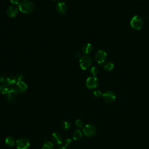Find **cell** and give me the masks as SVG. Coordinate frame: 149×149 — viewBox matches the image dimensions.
<instances>
[{
	"instance_id": "1",
	"label": "cell",
	"mask_w": 149,
	"mask_h": 149,
	"mask_svg": "<svg viewBox=\"0 0 149 149\" xmlns=\"http://www.w3.org/2000/svg\"><path fill=\"white\" fill-rule=\"evenodd\" d=\"M19 10L23 13L28 14L32 12L34 8V3L30 0H23L19 5Z\"/></svg>"
},
{
	"instance_id": "2",
	"label": "cell",
	"mask_w": 149,
	"mask_h": 149,
	"mask_svg": "<svg viewBox=\"0 0 149 149\" xmlns=\"http://www.w3.org/2000/svg\"><path fill=\"white\" fill-rule=\"evenodd\" d=\"M130 26L135 30H140L143 25V19L137 15H135L132 17L130 20Z\"/></svg>"
},
{
	"instance_id": "3",
	"label": "cell",
	"mask_w": 149,
	"mask_h": 149,
	"mask_svg": "<svg viewBox=\"0 0 149 149\" xmlns=\"http://www.w3.org/2000/svg\"><path fill=\"white\" fill-rule=\"evenodd\" d=\"M80 66L83 70L89 68L92 64V59L88 55H84L80 58Z\"/></svg>"
},
{
	"instance_id": "4",
	"label": "cell",
	"mask_w": 149,
	"mask_h": 149,
	"mask_svg": "<svg viewBox=\"0 0 149 149\" xmlns=\"http://www.w3.org/2000/svg\"><path fill=\"white\" fill-rule=\"evenodd\" d=\"M83 133L87 137H93L96 133V128L92 124H87L83 128Z\"/></svg>"
},
{
	"instance_id": "5",
	"label": "cell",
	"mask_w": 149,
	"mask_h": 149,
	"mask_svg": "<svg viewBox=\"0 0 149 149\" xmlns=\"http://www.w3.org/2000/svg\"><path fill=\"white\" fill-rule=\"evenodd\" d=\"M30 141L27 138L22 137L16 140L15 145L17 149H27L30 146Z\"/></svg>"
},
{
	"instance_id": "6",
	"label": "cell",
	"mask_w": 149,
	"mask_h": 149,
	"mask_svg": "<svg viewBox=\"0 0 149 149\" xmlns=\"http://www.w3.org/2000/svg\"><path fill=\"white\" fill-rule=\"evenodd\" d=\"M98 84V79L95 76L89 77L87 79L86 81V86L89 89H93L95 88Z\"/></svg>"
},
{
	"instance_id": "7",
	"label": "cell",
	"mask_w": 149,
	"mask_h": 149,
	"mask_svg": "<svg viewBox=\"0 0 149 149\" xmlns=\"http://www.w3.org/2000/svg\"><path fill=\"white\" fill-rule=\"evenodd\" d=\"M107 53L103 50H99L94 56V59L98 63H104L107 58Z\"/></svg>"
},
{
	"instance_id": "8",
	"label": "cell",
	"mask_w": 149,
	"mask_h": 149,
	"mask_svg": "<svg viewBox=\"0 0 149 149\" xmlns=\"http://www.w3.org/2000/svg\"><path fill=\"white\" fill-rule=\"evenodd\" d=\"M102 98L104 100L108 103H111L114 101L116 98L115 94L113 92L111 91H105L104 94H102Z\"/></svg>"
},
{
	"instance_id": "9",
	"label": "cell",
	"mask_w": 149,
	"mask_h": 149,
	"mask_svg": "<svg viewBox=\"0 0 149 149\" xmlns=\"http://www.w3.org/2000/svg\"><path fill=\"white\" fill-rule=\"evenodd\" d=\"M15 89L18 93H23L27 90V85L22 80H19L16 83Z\"/></svg>"
},
{
	"instance_id": "10",
	"label": "cell",
	"mask_w": 149,
	"mask_h": 149,
	"mask_svg": "<svg viewBox=\"0 0 149 149\" xmlns=\"http://www.w3.org/2000/svg\"><path fill=\"white\" fill-rule=\"evenodd\" d=\"M55 9L56 12L60 14V15H63L65 14L68 9V6L66 4L65 2H59L57 3L55 6Z\"/></svg>"
},
{
	"instance_id": "11",
	"label": "cell",
	"mask_w": 149,
	"mask_h": 149,
	"mask_svg": "<svg viewBox=\"0 0 149 149\" xmlns=\"http://www.w3.org/2000/svg\"><path fill=\"white\" fill-rule=\"evenodd\" d=\"M19 10V8L16 7L15 5H12V6H10L7 9L6 13L9 17H14L17 15Z\"/></svg>"
},
{
	"instance_id": "12",
	"label": "cell",
	"mask_w": 149,
	"mask_h": 149,
	"mask_svg": "<svg viewBox=\"0 0 149 149\" xmlns=\"http://www.w3.org/2000/svg\"><path fill=\"white\" fill-rule=\"evenodd\" d=\"M17 94L18 93L15 89V88H10V90L7 93V100L10 102H13L16 100Z\"/></svg>"
},
{
	"instance_id": "13",
	"label": "cell",
	"mask_w": 149,
	"mask_h": 149,
	"mask_svg": "<svg viewBox=\"0 0 149 149\" xmlns=\"http://www.w3.org/2000/svg\"><path fill=\"white\" fill-rule=\"evenodd\" d=\"M51 139L52 141V143H54L55 144L59 145L62 143L63 139L61 135L56 132L53 133L51 135Z\"/></svg>"
},
{
	"instance_id": "14",
	"label": "cell",
	"mask_w": 149,
	"mask_h": 149,
	"mask_svg": "<svg viewBox=\"0 0 149 149\" xmlns=\"http://www.w3.org/2000/svg\"><path fill=\"white\" fill-rule=\"evenodd\" d=\"M93 50V45L90 43H87L84 44L82 48L83 52L85 54H89Z\"/></svg>"
},
{
	"instance_id": "15",
	"label": "cell",
	"mask_w": 149,
	"mask_h": 149,
	"mask_svg": "<svg viewBox=\"0 0 149 149\" xmlns=\"http://www.w3.org/2000/svg\"><path fill=\"white\" fill-rule=\"evenodd\" d=\"M10 88L6 83H2L0 85V93L3 94H7L10 90Z\"/></svg>"
},
{
	"instance_id": "16",
	"label": "cell",
	"mask_w": 149,
	"mask_h": 149,
	"mask_svg": "<svg viewBox=\"0 0 149 149\" xmlns=\"http://www.w3.org/2000/svg\"><path fill=\"white\" fill-rule=\"evenodd\" d=\"M16 80H17V79H16V77L14 76H8L6 79V83L9 85V86H10V85H13L15 83H16Z\"/></svg>"
},
{
	"instance_id": "17",
	"label": "cell",
	"mask_w": 149,
	"mask_h": 149,
	"mask_svg": "<svg viewBox=\"0 0 149 149\" xmlns=\"http://www.w3.org/2000/svg\"><path fill=\"white\" fill-rule=\"evenodd\" d=\"M5 143L9 146H13L15 144L16 141L13 137L9 136L5 139Z\"/></svg>"
},
{
	"instance_id": "18",
	"label": "cell",
	"mask_w": 149,
	"mask_h": 149,
	"mask_svg": "<svg viewBox=\"0 0 149 149\" xmlns=\"http://www.w3.org/2000/svg\"><path fill=\"white\" fill-rule=\"evenodd\" d=\"M113 67H114V65H113V62L110 61H108L105 62L104 65V69L106 70H108V71L111 70L113 68Z\"/></svg>"
},
{
	"instance_id": "19",
	"label": "cell",
	"mask_w": 149,
	"mask_h": 149,
	"mask_svg": "<svg viewBox=\"0 0 149 149\" xmlns=\"http://www.w3.org/2000/svg\"><path fill=\"white\" fill-rule=\"evenodd\" d=\"M82 133L80 130H76L73 134V139L74 140H79L82 137Z\"/></svg>"
},
{
	"instance_id": "20",
	"label": "cell",
	"mask_w": 149,
	"mask_h": 149,
	"mask_svg": "<svg viewBox=\"0 0 149 149\" xmlns=\"http://www.w3.org/2000/svg\"><path fill=\"white\" fill-rule=\"evenodd\" d=\"M54 146L53 143L48 141H45L42 147V149H54Z\"/></svg>"
},
{
	"instance_id": "21",
	"label": "cell",
	"mask_w": 149,
	"mask_h": 149,
	"mask_svg": "<svg viewBox=\"0 0 149 149\" xmlns=\"http://www.w3.org/2000/svg\"><path fill=\"white\" fill-rule=\"evenodd\" d=\"M62 127L64 130H69L71 127V123L68 120H64L62 123Z\"/></svg>"
},
{
	"instance_id": "22",
	"label": "cell",
	"mask_w": 149,
	"mask_h": 149,
	"mask_svg": "<svg viewBox=\"0 0 149 149\" xmlns=\"http://www.w3.org/2000/svg\"><path fill=\"white\" fill-rule=\"evenodd\" d=\"M90 72L93 74V76H95V75H97L98 74V70L95 66H93V67L91 68V69L90 70Z\"/></svg>"
},
{
	"instance_id": "23",
	"label": "cell",
	"mask_w": 149,
	"mask_h": 149,
	"mask_svg": "<svg viewBox=\"0 0 149 149\" xmlns=\"http://www.w3.org/2000/svg\"><path fill=\"white\" fill-rule=\"evenodd\" d=\"M83 122L82 121V120L81 119H77L76 121H75V125L79 127V128H81L83 127Z\"/></svg>"
},
{
	"instance_id": "24",
	"label": "cell",
	"mask_w": 149,
	"mask_h": 149,
	"mask_svg": "<svg viewBox=\"0 0 149 149\" xmlns=\"http://www.w3.org/2000/svg\"><path fill=\"white\" fill-rule=\"evenodd\" d=\"M93 95L95 97H97V98H98V97H100L102 95V93H101V91L99 90H94L93 91Z\"/></svg>"
},
{
	"instance_id": "25",
	"label": "cell",
	"mask_w": 149,
	"mask_h": 149,
	"mask_svg": "<svg viewBox=\"0 0 149 149\" xmlns=\"http://www.w3.org/2000/svg\"><path fill=\"white\" fill-rule=\"evenodd\" d=\"M71 141H72V140H71L70 139H66L65 141V143H64V144H65V145H64L63 147H65L66 148V147H68V146L69 145V144L71 143Z\"/></svg>"
},
{
	"instance_id": "26",
	"label": "cell",
	"mask_w": 149,
	"mask_h": 149,
	"mask_svg": "<svg viewBox=\"0 0 149 149\" xmlns=\"http://www.w3.org/2000/svg\"><path fill=\"white\" fill-rule=\"evenodd\" d=\"M10 2L14 5H19L20 3V0H10Z\"/></svg>"
},
{
	"instance_id": "27",
	"label": "cell",
	"mask_w": 149,
	"mask_h": 149,
	"mask_svg": "<svg viewBox=\"0 0 149 149\" xmlns=\"http://www.w3.org/2000/svg\"><path fill=\"white\" fill-rule=\"evenodd\" d=\"M23 78V76L22 74H17L16 76V79L17 80L19 81V80H22V79Z\"/></svg>"
},
{
	"instance_id": "28",
	"label": "cell",
	"mask_w": 149,
	"mask_h": 149,
	"mask_svg": "<svg viewBox=\"0 0 149 149\" xmlns=\"http://www.w3.org/2000/svg\"><path fill=\"white\" fill-rule=\"evenodd\" d=\"M6 79L4 77V76H0V83H3L4 81H5Z\"/></svg>"
},
{
	"instance_id": "29",
	"label": "cell",
	"mask_w": 149,
	"mask_h": 149,
	"mask_svg": "<svg viewBox=\"0 0 149 149\" xmlns=\"http://www.w3.org/2000/svg\"><path fill=\"white\" fill-rule=\"evenodd\" d=\"M76 56L77 57H80V52H77L76 53Z\"/></svg>"
},
{
	"instance_id": "30",
	"label": "cell",
	"mask_w": 149,
	"mask_h": 149,
	"mask_svg": "<svg viewBox=\"0 0 149 149\" xmlns=\"http://www.w3.org/2000/svg\"><path fill=\"white\" fill-rule=\"evenodd\" d=\"M57 149H67L66 147H59V148H57Z\"/></svg>"
},
{
	"instance_id": "31",
	"label": "cell",
	"mask_w": 149,
	"mask_h": 149,
	"mask_svg": "<svg viewBox=\"0 0 149 149\" xmlns=\"http://www.w3.org/2000/svg\"><path fill=\"white\" fill-rule=\"evenodd\" d=\"M52 1H57V0H52Z\"/></svg>"
}]
</instances>
